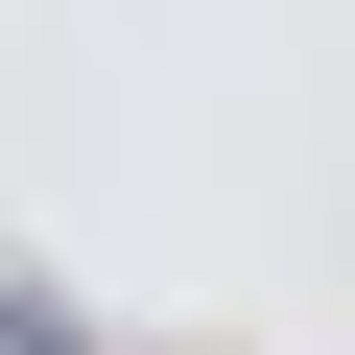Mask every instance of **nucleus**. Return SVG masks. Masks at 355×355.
<instances>
[{"mask_svg": "<svg viewBox=\"0 0 355 355\" xmlns=\"http://www.w3.org/2000/svg\"><path fill=\"white\" fill-rule=\"evenodd\" d=\"M0 355H95V331H71V308H48V284H0Z\"/></svg>", "mask_w": 355, "mask_h": 355, "instance_id": "nucleus-1", "label": "nucleus"}]
</instances>
